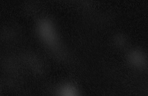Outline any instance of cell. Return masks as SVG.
<instances>
[{
  "instance_id": "obj_1",
  "label": "cell",
  "mask_w": 148,
  "mask_h": 96,
  "mask_svg": "<svg viewBox=\"0 0 148 96\" xmlns=\"http://www.w3.org/2000/svg\"><path fill=\"white\" fill-rule=\"evenodd\" d=\"M128 58L130 62L138 67H144L147 63L145 55L140 50L132 51L130 53Z\"/></svg>"
}]
</instances>
